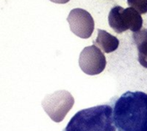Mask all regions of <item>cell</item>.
Masks as SVG:
<instances>
[{
  "instance_id": "5b68a950",
  "label": "cell",
  "mask_w": 147,
  "mask_h": 131,
  "mask_svg": "<svg viewBox=\"0 0 147 131\" xmlns=\"http://www.w3.org/2000/svg\"><path fill=\"white\" fill-rule=\"evenodd\" d=\"M107 64L106 57L96 45L85 47L79 56L80 69L89 76H96L101 74Z\"/></svg>"
},
{
  "instance_id": "277c9868",
  "label": "cell",
  "mask_w": 147,
  "mask_h": 131,
  "mask_svg": "<svg viewBox=\"0 0 147 131\" xmlns=\"http://www.w3.org/2000/svg\"><path fill=\"white\" fill-rule=\"evenodd\" d=\"M74 102V98L71 93L59 90L47 95L41 105L46 113L53 122L60 123L72 108Z\"/></svg>"
},
{
  "instance_id": "ba28073f",
  "label": "cell",
  "mask_w": 147,
  "mask_h": 131,
  "mask_svg": "<svg viewBox=\"0 0 147 131\" xmlns=\"http://www.w3.org/2000/svg\"><path fill=\"white\" fill-rule=\"evenodd\" d=\"M139 51V62L147 69V29H142L133 35Z\"/></svg>"
},
{
  "instance_id": "7a4b0ae2",
  "label": "cell",
  "mask_w": 147,
  "mask_h": 131,
  "mask_svg": "<svg viewBox=\"0 0 147 131\" xmlns=\"http://www.w3.org/2000/svg\"><path fill=\"white\" fill-rule=\"evenodd\" d=\"M113 107L102 105L77 112L63 131H117Z\"/></svg>"
},
{
  "instance_id": "6da1fadb",
  "label": "cell",
  "mask_w": 147,
  "mask_h": 131,
  "mask_svg": "<svg viewBox=\"0 0 147 131\" xmlns=\"http://www.w3.org/2000/svg\"><path fill=\"white\" fill-rule=\"evenodd\" d=\"M113 118L118 131H147V94H123L114 103Z\"/></svg>"
},
{
  "instance_id": "52a82bcc",
  "label": "cell",
  "mask_w": 147,
  "mask_h": 131,
  "mask_svg": "<svg viewBox=\"0 0 147 131\" xmlns=\"http://www.w3.org/2000/svg\"><path fill=\"white\" fill-rule=\"evenodd\" d=\"M98 48L106 53H110L118 49L120 40L114 35L110 34L105 30L98 29V35L94 41Z\"/></svg>"
},
{
  "instance_id": "30bf717a",
  "label": "cell",
  "mask_w": 147,
  "mask_h": 131,
  "mask_svg": "<svg viewBox=\"0 0 147 131\" xmlns=\"http://www.w3.org/2000/svg\"><path fill=\"white\" fill-rule=\"evenodd\" d=\"M50 1L53 3H66L70 0H50Z\"/></svg>"
},
{
  "instance_id": "8992f818",
  "label": "cell",
  "mask_w": 147,
  "mask_h": 131,
  "mask_svg": "<svg viewBox=\"0 0 147 131\" xmlns=\"http://www.w3.org/2000/svg\"><path fill=\"white\" fill-rule=\"evenodd\" d=\"M71 32L82 39H89L94 31L95 22L91 15L85 9L77 8L71 10L67 17Z\"/></svg>"
},
{
  "instance_id": "3957f363",
  "label": "cell",
  "mask_w": 147,
  "mask_h": 131,
  "mask_svg": "<svg viewBox=\"0 0 147 131\" xmlns=\"http://www.w3.org/2000/svg\"><path fill=\"white\" fill-rule=\"evenodd\" d=\"M109 23L117 33L128 29L136 33L140 31L143 19L141 15L132 7L123 9L121 6H115L109 14Z\"/></svg>"
},
{
  "instance_id": "9c48e42d",
  "label": "cell",
  "mask_w": 147,
  "mask_h": 131,
  "mask_svg": "<svg viewBox=\"0 0 147 131\" xmlns=\"http://www.w3.org/2000/svg\"><path fill=\"white\" fill-rule=\"evenodd\" d=\"M129 7L135 9L140 15L147 13V0H127Z\"/></svg>"
}]
</instances>
